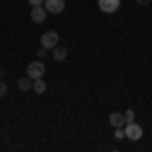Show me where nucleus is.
I'll return each instance as SVG.
<instances>
[{"label": "nucleus", "mask_w": 152, "mask_h": 152, "mask_svg": "<svg viewBox=\"0 0 152 152\" xmlns=\"http://www.w3.org/2000/svg\"><path fill=\"white\" fill-rule=\"evenodd\" d=\"M124 118H126V124L134 122V110H126V112H124Z\"/></svg>", "instance_id": "nucleus-12"}, {"label": "nucleus", "mask_w": 152, "mask_h": 152, "mask_svg": "<svg viewBox=\"0 0 152 152\" xmlns=\"http://www.w3.org/2000/svg\"><path fill=\"white\" fill-rule=\"evenodd\" d=\"M136 4H140V6H150L152 4V0H134Z\"/></svg>", "instance_id": "nucleus-16"}, {"label": "nucleus", "mask_w": 152, "mask_h": 152, "mask_svg": "<svg viewBox=\"0 0 152 152\" xmlns=\"http://www.w3.org/2000/svg\"><path fill=\"white\" fill-rule=\"evenodd\" d=\"M33 81H35V79H31V77H28V75H26V77H20V79H18V89H20V91H31V89H33Z\"/></svg>", "instance_id": "nucleus-8"}, {"label": "nucleus", "mask_w": 152, "mask_h": 152, "mask_svg": "<svg viewBox=\"0 0 152 152\" xmlns=\"http://www.w3.org/2000/svg\"><path fill=\"white\" fill-rule=\"evenodd\" d=\"M124 132H126V138H130V140H134V142H138L142 138V126H138L136 122L126 124L124 126Z\"/></svg>", "instance_id": "nucleus-3"}, {"label": "nucleus", "mask_w": 152, "mask_h": 152, "mask_svg": "<svg viewBox=\"0 0 152 152\" xmlns=\"http://www.w3.org/2000/svg\"><path fill=\"white\" fill-rule=\"evenodd\" d=\"M47 55H49V49H45V47H41L37 51V59H45Z\"/></svg>", "instance_id": "nucleus-13"}, {"label": "nucleus", "mask_w": 152, "mask_h": 152, "mask_svg": "<svg viewBox=\"0 0 152 152\" xmlns=\"http://www.w3.org/2000/svg\"><path fill=\"white\" fill-rule=\"evenodd\" d=\"M33 91H35V94H45V91H47V83L43 81V77L33 81Z\"/></svg>", "instance_id": "nucleus-10"}, {"label": "nucleus", "mask_w": 152, "mask_h": 152, "mask_svg": "<svg viewBox=\"0 0 152 152\" xmlns=\"http://www.w3.org/2000/svg\"><path fill=\"white\" fill-rule=\"evenodd\" d=\"M51 57L55 59V61H65V57H67V49H65V47H61V45H57V47L53 49Z\"/></svg>", "instance_id": "nucleus-9"}, {"label": "nucleus", "mask_w": 152, "mask_h": 152, "mask_svg": "<svg viewBox=\"0 0 152 152\" xmlns=\"http://www.w3.org/2000/svg\"><path fill=\"white\" fill-rule=\"evenodd\" d=\"M114 138H116V140H124V138H126V132H124V128H116V132H114Z\"/></svg>", "instance_id": "nucleus-11"}, {"label": "nucleus", "mask_w": 152, "mask_h": 152, "mask_svg": "<svg viewBox=\"0 0 152 152\" xmlns=\"http://www.w3.org/2000/svg\"><path fill=\"white\" fill-rule=\"evenodd\" d=\"M2 77H4V71H2V69H0V79H2Z\"/></svg>", "instance_id": "nucleus-17"}, {"label": "nucleus", "mask_w": 152, "mask_h": 152, "mask_svg": "<svg viewBox=\"0 0 152 152\" xmlns=\"http://www.w3.org/2000/svg\"><path fill=\"white\" fill-rule=\"evenodd\" d=\"M26 2H28L31 6H43V4H45V0H26Z\"/></svg>", "instance_id": "nucleus-15"}, {"label": "nucleus", "mask_w": 152, "mask_h": 152, "mask_svg": "<svg viewBox=\"0 0 152 152\" xmlns=\"http://www.w3.org/2000/svg\"><path fill=\"white\" fill-rule=\"evenodd\" d=\"M45 18H47V8L45 6H33V10H31V20L37 24L45 23Z\"/></svg>", "instance_id": "nucleus-6"}, {"label": "nucleus", "mask_w": 152, "mask_h": 152, "mask_svg": "<svg viewBox=\"0 0 152 152\" xmlns=\"http://www.w3.org/2000/svg\"><path fill=\"white\" fill-rule=\"evenodd\" d=\"M47 12L51 14H61V12L65 10V0H45V4H43Z\"/></svg>", "instance_id": "nucleus-5"}, {"label": "nucleus", "mask_w": 152, "mask_h": 152, "mask_svg": "<svg viewBox=\"0 0 152 152\" xmlns=\"http://www.w3.org/2000/svg\"><path fill=\"white\" fill-rule=\"evenodd\" d=\"M57 45H59V33L57 31H47V33H43V37H41V47L53 51Z\"/></svg>", "instance_id": "nucleus-2"}, {"label": "nucleus", "mask_w": 152, "mask_h": 152, "mask_svg": "<svg viewBox=\"0 0 152 152\" xmlns=\"http://www.w3.org/2000/svg\"><path fill=\"white\" fill-rule=\"evenodd\" d=\"M6 94H8V85H6V83L0 79V97H4Z\"/></svg>", "instance_id": "nucleus-14"}, {"label": "nucleus", "mask_w": 152, "mask_h": 152, "mask_svg": "<svg viewBox=\"0 0 152 152\" xmlns=\"http://www.w3.org/2000/svg\"><path fill=\"white\" fill-rule=\"evenodd\" d=\"M110 124L114 128H124L126 126V118H124V114H120V112H114V114H110Z\"/></svg>", "instance_id": "nucleus-7"}, {"label": "nucleus", "mask_w": 152, "mask_h": 152, "mask_svg": "<svg viewBox=\"0 0 152 152\" xmlns=\"http://www.w3.org/2000/svg\"><path fill=\"white\" fill-rule=\"evenodd\" d=\"M26 75H28L31 79H41V77L45 75V63H43V59L33 61V63L26 67Z\"/></svg>", "instance_id": "nucleus-1"}, {"label": "nucleus", "mask_w": 152, "mask_h": 152, "mask_svg": "<svg viewBox=\"0 0 152 152\" xmlns=\"http://www.w3.org/2000/svg\"><path fill=\"white\" fill-rule=\"evenodd\" d=\"M97 6H99L102 12L112 14V12H116L118 8L122 6V0H97Z\"/></svg>", "instance_id": "nucleus-4"}]
</instances>
